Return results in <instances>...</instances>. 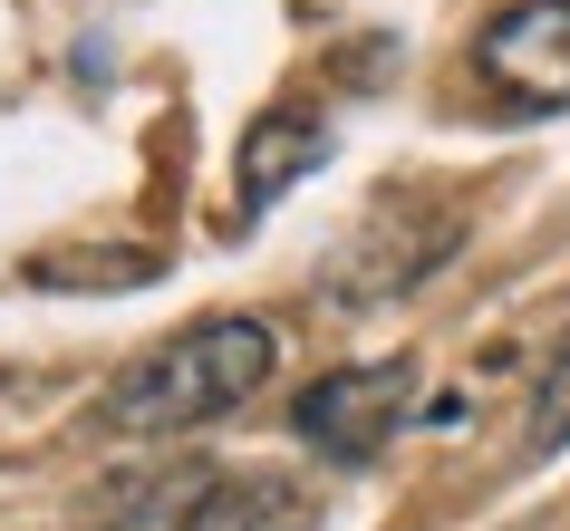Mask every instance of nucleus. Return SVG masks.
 <instances>
[{
	"mask_svg": "<svg viewBox=\"0 0 570 531\" xmlns=\"http://www.w3.org/2000/svg\"><path fill=\"white\" fill-rule=\"evenodd\" d=\"M281 319H252V309H213V319L155 338L136 367L107 377L97 396V425L107 435H194V425H223L281 377Z\"/></svg>",
	"mask_w": 570,
	"mask_h": 531,
	"instance_id": "1",
	"label": "nucleus"
},
{
	"mask_svg": "<svg viewBox=\"0 0 570 531\" xmlns=\"http://www.w3.org/2000/svg\"><path fill=\"white\" fill-rule=\"evenodd\" d=\"M454 242H464V204H454V194L387 184V194L358 213V233L330 252V291L358 299V309L367 299H396V291H416L425 271H445Z\"/></svg>",
	"mask_w": 570,
	"mask_h": 531,
	"instance_id": "2",
	"label": "nucleus"
},
{
	"mask_svg": "<svg viewBox=\"0 0 570 531\" xmlns=\"http://www.w3.org/2000/svg\"><path fill=\"white\" fill-rule=\"evenodd\" d=\"M406 415H416V357H367V367H330L291 396V435L330 464H377Z\"/></svg>",
	"mask_w": 570,
	"mask_h": 531,
	"instance_id": "3",
	"label": "nucleus"
},
{
	"mask_svg": "<svg viewBox=\"0 0 570 531\" xmlns=\"http://www.w3.org/2000/svg\"><path fill=\"white\" fill-rule=\"evenodd\" d=\"M474 68L512 117H561L570 107V0H512V10H493L483 39H474Z\"/></svg>",
	"mask_w": 570,
	"mask_h": 531,
	"instance_id": "4",
	"label": "nucleus"
},
{
	"mask_svg": "<svg viewBox=\"0 0 570 531\" xmlns=\"http://www.w3.org/2000/svg\"><path fill=\"white\" fill-rule=\"evenodd\" d=\"M320 165H330V117L301 107V97L262 107L252 136H242V165H233V175H242V213H271L301 175H320Z\"/></svg>",
	"mask_w": 570,
	"mask_h": 531,
	"instance_id": "5",
	"label": "nucleus"
},
{
	"mask_svg": "<svg viewBox=\"0 0 570 531\" xmlns=\"http://www.w3.org/2000/svg\"><path fill=\"white\" fill-rule=\"evenodd\" d=\"M175 531H320V493L301 473H223L184 502Z\"/></svg>",
	"mask_w": 570,
	"mask_h": 531,
	"instance_id": "6",
	"label": "nucleus"
},
{
	"mask_svg": "<svg viewBox=\"0 0 570 531\" xmlns=\"http://www.w3.org/2000/svg\"><path fill=\"white\" fill-rule=\"evenodd\" d=\"M570 444V348L541 367V386H532V454H561Z\"/></svg>",
	"mask_w": 570,
	"mask_h": 531,
	"instance_id": "7",
	"label": "nucleus"
}]
</instances>
